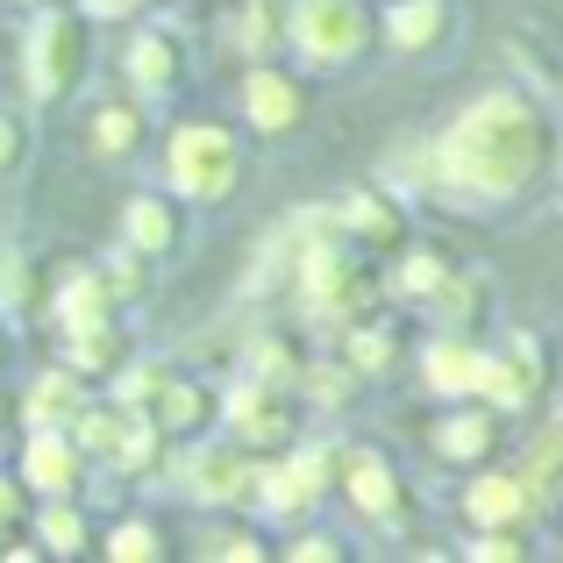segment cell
<instances>
[{"mask_svg": "<svg viewBox=\"0 0 563 563\" xmlns=\"http://www.w3.org/2000/svg\"><path fill=\"white\" fill-rule=\"evenodd\" d=\"M385 357H393V335H385V329H357V335H350V372H385Z\"/></svg>", "mask_w": 563, "mask_h": 563, "instance_id": "4dcf8cb0", "label": "cell"}, {"mask_svg": "<svg viewBox=\"0 0 563 563\" xmlns=\"http://www.w3.org/2000/svg\"><path fill=\"white\" fill-rule=\"evenodd\" d=\"M214 556H243L250 563V556H264V542H214Z\"/></svg>", "mask_w": 563, "mask_h": 563, "instance_id": "74e56055", "label": "cell"}, {"mask_svg": "<svg viewBox=\"0 0 563 563\" xmlns=\"http://www.w3.org/2000/svg\"><path fill=\"white\" fill-rule=\"evenodd\" d=\"M207 407H214V399H207L192 378H172V372H165V378H157V393H151V413H143V421H157L165 435H186V428L207 421Z\"/></svg>", "mask_w": 563, "mask_h": 563, "instance_id": "d6986e66", "label": "cell"}, {"mask_svg": "<svg viewBox=\"0 0 563 563\" xmlns=\"http://www.w3.org/2000/svg\"><path fill=\"white\" fill-rule=\"evenodd\" d=\"M335 471H343V485H350V499H357V514H364V521H385V528H399V521H407L413 493H407V478H399V471L385 464L378 450H350Z\"/></svg>", "mask_w": 563, "mask_h": 563, "instance_id": "ba28073f", "label": "cell"}, {"mask_svg": "<svg viewBox=\"0 0 563 563\" xmlns=\"http://www.w3.org/2000/svg\"><path fill=\"white\" fill-rule=\"evenodd\" d=\"M243 114H250L257 136H292V129L307 122V86L278 65H257L243 79Z\"/></svg>", "mask_w": 563, "mask_h": 563, "instance_id": "9c48e42d", "label": "cell"}, {"mask_svg": "<svg viewBox=\"0 0 563 563\" xmlns=\"http://www.w3.org/2000/svg\"><path fill=\"white\" fill-rule=\"evenodd\" d=\"M550 464H563V413H556V428H542V435H536V456H528L521 478H536V471H550Z\"/></svg>", "mask_w": 563, "mask_h": 563, "instance_id": "836d02e7", "label": "cell"}, {"mask_svg": "<svg viewBox=\"0 0 563 563\" xmlns=\"http://www.w3.org/2000/svg\"><path fill=\"white\" fill-rule=\"evenodd\" d=\"M36 536H43V550H51V556H79V550H86V514L71 507L65 493H57V499H43Z\"/></svg>", "mask_w": 563, "mask_h": 563, "instance_id": "603a6c76", "label": "cell"}, {"mask_svg": "<svg viewBox=\"0 0 563 563\" xmlns=\"http://www.w3.org/2000/svg\"><path fill=\"white\" fill-rule=\"evenodd\" d=\"M165 179H172V192H179V200H200V207L229 200V192L243 186V143H235L221 122H186V129H172Z\"/></svg>", "mask_w": 563, "mask_h": 563, "instance_id": "7a4b0ae2", "label": "cell"}, {"mask_svg": "<svg viewBox=\"0 0 563 563\" xmlns=\"http://www.w3.org/2000/svg\"><path fill=\"white\" fill-rule=\"evenodd\" d=\"M143 136V114L136 108H100L93 114V157H129Z\"/></svg>", "mask_w": 563, "mask_h": 563, "instance_id": "d4e9b609", "label": "cell"}, {"mask_svg": "<svg viewBox=\"0 0 563 563\" xmlns=\"http://www.w3.org/2000/svg\"><path fill=\"white\" fill-rule=\"evenodd\" d=\"M442 278H450V264L428 257V250H407V264H399V292H435Z\"/></svg>", "mask_w": 563, "mask_h": 563, "instance_id": "f546056e", "label": "cell"}, {"mask_svg": "<svg viewBox=\"0 0 563 563\" xmlns=\"http://www.w3.org/2000/svg\"><path fill=\"white\" fill-rule=\"evenodd\" d=\"M300 292L314 314H357L364 300L378 292V264L364 243H350V235H314V243L300 250Z\"/></svg>", "mask_w": 563, "mask_h": 563, "instance_id": "3957f363", "label": "cell"}, {"mask_svg": "<svg viewBox=\"0 0 563 563\" xmlns=\"http://www.w3.org/2000/svg\"><path fill=\"white\" fill-rule=\"evenodd\" d=\"M22 151H29L22 122H14V114H0V172H8V165H22Z\"/></svg>", "mask_w": 563, "mask_h": 563, "instance_id": "e575fe53", "label": "cell"}, {"mask_svg": "<svg viewBox=\"0 0 563 563\" xmlns=\"http://www.w3.org/2000/svg\"><path fill=\"white\" fill-rule=\"evenodd\" d=\"M250 378H264V385H292V378H300V357H292L286 335H264V343H250Z\"/></svg>", "mask_w": 563, "mask_h": 563, "instance_id": "83f0119b", "label": "cell"}, {"mask_svg": "<svg viewBox=\"0 0 563 563\" xmlns=\"http://www.w3.org/2000/svg\"><path fill=\"white\" fill-rule=\"evenodd\" d=\"M108 307H114L108 278H71V286L57 292V321H65V329H93V321H108Z\"/></svg>", "mask_w": 563, "mask_h": 563, "instance_id": "cb8c5ba5", "label": "cell"}, {"mask_svg": "<svg viewBox=\"0 0 563 563\" xmlns=\"http://www.w3.org/2000/svg\"><path fill=\"white\" fill-rule=\"evenodd\" d=\"M542 393V343L536 335H514L507 350H485V372H478V399L499 413L528 407Z\"/></svg>", "mask_w": 563, "mask_h": 563, "instance_id": "52a82bcc", "label": "cell"}, {"mask_svg": "<svg viewBox=\"0 0 563 563\" xmlns=\"http://www.w3.org/2000/svg\"><path fill=\"white\" fill-rule=\"evenodd\" d=\"M22 407H29V421H36V428H65L71 413L86 407L79 372H71V364H65V372H43L36 385H29V399H22Z\"/></svg>", "mask_w": 563, "mask_h": 563, "instance_id": "44dd1931", "label": "cell"}, {"mask_svg": "<svg viewBox=\"0 0 563 563\" xmlns=\"http://www.w3.org/2000/svg\"><path fill=\"white\" fill-rule=\"evenodd\" d=\"M108 556L114 563H157V556H165V536H157L151 521H122L108 536Z\"/></svg>", "mask_w": 563, "mask_h": 563, "instance_id": "f1b7e54d", "label": "cell"}, {"mask_svg": "<svg viewBox=\"0 0 563 563\" xmlns=\"http://www.w3.org/2000/svg\"><path fill=\"white\" fill-rule=\"evenodd\" d=\"M129 79H136L143 93H172V86L186 79L179 36H136V51H129Z\"/></svg>", "mask_w": 563, "mask_h": 563, "instance_id": "ffe728a7", "label": "cell"}, {"mask_svg": "<svg viewBox=\"0 0 563 563\" xmlns=\"http://www.w3.org/2000/svg\"><path fill=\"white\" fill-rule=\"evenodd\" d=\"M478 372H485V350L464 343V335H442L435 350H428V385L450 399H471L478 393Z\"/></svg>", "mask_w": 563, "mask_h": 563, "instance_id": "ac0fdd59", "label": "cell"}, {"mask_svg": "<svg viewBox=\"0 0 563 563\" xmlns=\"http://www.w3.org/2000/svg\"><path fill=\"white\" fill-rule=\"evenodd\" d=\"M229 428H235V442H243V450H278V442H292L286 393H278V385H264V378L235 385V393H229Z\"/></svg>", "mask_w": 563, "mask_h": 563, "instance_id": "30bf717a", "label": "cell"}, {"mask_svg": "<svg viewBox=\"0 0 563 563\" xmlns=\"http://www.w3.org/2000/svg\"><path fill=\"white\" fill-rule=\"evenodd\" d=\"M335 221H343L350 243H364V250H399L407 243V214H399V200H385V192H350Z\"/></svg>", "mask_w": 563, "mask_h": 563, "instance_id": "5bb4252c", "label": "cell"}, {"mask_svg": "<svg viewBox=\"0 0 563 563\" xmlns=\"http://www.w3.org/2000/svg\"><path fill=\"white\" fill-rule=\"evenodd\" d=\"M192 493L214 499V507H243V499L257 493V471L235 450H207V456H192Z\"/></svg>", "mask_w": 563, "mask_h": 563, "instance_id": "e0dca14e", "label": "cell"}, {"mask_svg": "<svg viewBox=\"0 0 563 563\" xmlns=\"http://www.w3.org/2000/svg\"><path fill=\"white\" fill-rule=\"evenodd\" d=\"M86 8H93L100 22H122V14H143V8H151V0H86Z\"/></svg>", "mask_w": 563, "mask_h": 563, "instance_id": "8d00e7d4", "label": "cell"}, {"mask_svg": "<svg viewBox=\"0 0 563 563\" xmlns=\"http://www.w3.org/2000/svg\"><path fill=\"white\" fill-rule=\"evenodd\" d=\"M464 507H471V521H478V528H514L528 507H536V493H528L521 471H485V478L471 485Z\"/></svg>", "mask_w": 563, "mask_h": 563, "instance_id": "9a60e30c", "label": "cell"}, {"mask_svg": "<svg viewBox=\"0 0 563 563\" xmlns=\"http://www.w3.org/2000/svg\"><path fill=\"white\" fill-rule=\"evenodd\" d=\"M550 165H556V129L521 93H485L428 151V179L450 200H521L550 179Z\"/></svg>", "mask_w": 563, "mask_h": 563, "instance_id": "6da1fadb", "label": "cell"}, {"mask_svg": "<svg viewBox=\"0 0 563 563\" xmlns=\"http://www.w3.org/2000/svg\"><path fill=\"white\" fill-rule=\"evenodd\" d=\"M22 521H29V493H22L14 478H0V542L22 536Z\"/></svg>", "mask_w": 563, "mask_h": 563, "instance_id": "1f68e13d", "label": "cell"}, {"mask_svg": "<svg viewBox=\"0 0 563 563\" xmlns=\"http://www.w3.org/2000/svg\"><path fill=\"white\" fill-rule=\"evenodd\" d=\"M286 556H292V563H321V556L335 563V556H343V542H335V536H307V542H292Z\"/></svg>", "mask_w": 563, "mask_h": 563, "instance_id": "d590c367", "label": "cell"}, {"mask_svg": "<svg viewBox=\"0 0 563 563\" xmlns=\"http://www.w3.org/2000/svg\"><path fill=\"white\" fill-rule=\"evenodd\" d=\"M129 421H136V407H79L65 421V435L79 442V456H114V442L129 435Z\"/></svg>", "mask_w": 563, "mask_h": 563, "instance_id": "7402d4cb", "label": "cell"}, {"mask_svg": "<svg viewBox=\"0 0 563 563\" xmlns=\"http://www.w3.org/2000/svg\"><path fill=\"white\" fill-rule=\"evenodd\" d=\"M378 29H385V43H393V51L421 57V51H435V43L450 36V0H393Z\"/></svg>", "mask_w": 563, "mask_h": 563, "instance_id": "4fadbf2b", "label": "cell"}, {"mask_svg": "<svg viewBox=\"0 0 563 563\" xmlns=\"http://www.w3.org/2000/svg\"><path fill=\"white\" fill-rule=\"evenodd\" d=\"M114 357H122V335H114V321L71 329V372H114Z\"/></svg>", "mask_w": 563, "mask_h": 563, "instance_id": "484cf974", "label": "cell"}, {"mask_svg": "<svg viewBox=\"0 0 563 563\" xmlns=\"http://www.w3.org/2000/svg\"><path fill=\"white\" fill-rule=\"evenodd\" d=\"M86 65H93V29L79 22V14L51 8L36 14V29H29V51H22V79L36 100H65L71 86L86 79Z\"/></svg>", "mask_w": 563, "mask_h": 563, "instance_id": "277c9868", "label": "cell"}, {"mask_svg": "<svg viewBox=\"0 0 563 563\" xmlns=\"http://www.w3.org/2000/svg\"><path fill=\"white\" fill-rule=\"evenodd\" d=\"M493 442H499V407H464L435 428V456H450V464H485Z\"/></svg>", "mask_w": 563, "mask_h": 563, "instance_id": "2e32d148", "label": "cell"}, {"mask_svg": "<svg viewBox=\"0 0 563 563\" xmlns=\"http://www.w3.org/2000/svg\"><path fill=\"white\" fill-rule=\"evenodd\" d=\"M0 307H8V314H29V307H36V264L14 243H0Z\"/></svg>", "mask_w": 563, "mask_h": 563, "instance_id": "4316f807", "label": "cell"}, {"mask_svg": "<svg viewBox=\"0 0 563 563\" xmlns=\"http://www.w3.org/2000/svg\"><path fill=\"white\" fill-rule=\"evenodd\" d=\"M335 464H343L335 450H292L286 464L257 471V493H250V499H257L264 514H307L335 485Z\"/></svg>", "mask_w": 563, "mask_h": 563, "instance_id": "8992f818", "label": "cell"}, {"mask_svg": "<svg viewBox=\"0 0 563 563\" xmlns=\"http://www.w3.org/2000/svg\"><path fill=\"white\" fill-rule=\"evenodd\" d=\"M79 442L65 435V428H36L29 435V450H22V485L29 493H43V499H57V493H71L79 485Z\"/></svg>", "mask_w": 563, "mask_h": 563, "instance_id": "8fae6325", "label": "cell"}, {"mask_svg": "<svg viewBox=\"0 0 563 563\" xmlns=\"http://www.w3.org/2000/svg\"><path fill=\"white\" fill-rule=\"evenodd\" d=\"M286 29H292V43H300L307 65H329V71L357 65V57L378 43V22L364 14V0H300Z\"/></svg>", "mask_w": 563, "mask_h": 563, "instance_id": "5b68a950", "label": "cell"}, {"mask_svg": "<svg viewBox=\"0 0 563 563\" xmlns=\"http://www.w3.org/2000/svg\"><path fill=\"white\" fill-rule=\"evenodd\" d=\"M471 556H485V563H493V556H528V542L514 536V528H485V536L471 542Z\"/></svg>", "mask_w": 563, "mask_h": 563, "instance_id": "d6a6232c", "label": "cell"}, {"mask_svg": "<svg viewBox=\"0 0 563 563\" xmlns=\"http://www.w3.org/2000/svg\"><path fill=\"white\" fill-rule=\"evenodd\" d=\"M122 235L136 257H179V207L165 192H136L122 214Z\"/></svg>", "mask_w": 563, "mask_h": 563, "instance_id": "7c38bea8", "label": "cell"}, {"mask_svg": "<svg viewBox=\"0 0 563 563\" xmlns=\"http://www.w3.org/2000/svg\"><path fill=\"white\" fill-rule=\"evenodd\" d=\"M0 357H8V329H0Z\"/></svg>", "mask_w": 563, "mask_h": 563, "instance_id": "f35d334b", "label": "cell"}]
</instances>
